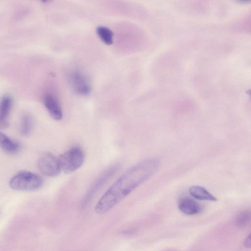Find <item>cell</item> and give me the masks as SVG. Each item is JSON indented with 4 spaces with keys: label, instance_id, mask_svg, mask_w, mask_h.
Wrapping results in <instances>:
<instances>
[{
    "label": "cell",
    "instance_id": "1",
    "mask_svg": "<svg viewBox=\"0 0 251 251\" xmlns=\"http://www.w3.org/2000/svg\"><path fill=\"white\" fill-rule=\"evenodd\" d=\"M157 158L144 160L123 173L103 194L97 203L95 210L103 214L113 208L137 187L150 178L158 169Z\"/></svg>",
    "mask_w": 251,
    "mask_h": 251
},
{
    "label": "cell",
    "instance_id": "2",
    "mask_svg": "<svg viewBox=\"0 0 251 251\" xmlns=\"http://www.w3.org/2000/svg\"><path fill=\"white\" fill-rule=\"evenodd\" d=\"M43 184L42 177L37 174L22 171L14 176L9 181V186L13 190L32 191L40 189Z\"/></svg>",
    "mask_w": 251,
    "mask_h": 251
},
{
    "label": "cell",
    "instance_id": "3",
    "mask_svg": "<svg viewBox=\"0 0 251 251\" xmlns=\"http://www.w3.org/2000/svg\"><path fill=\"white\" fill-rule=\"evenodd\" d=\"M85 155L82 149L74 147L60 155L58 160L62 170L66 173L73 172L83 164Z\"/></svg>",
    "mask_w": 251,
    "mask_h": 251
},
{
    "label": "cell",
    "instance_id": "4",
    "mask_svg": "<svg viewBox=\"0 0 251 251\" xmlns=\"http://www.w3.org/2000/svg\"><path fill=\"white\" fill-rule=\"evenodd\" d=\"M37 167L43 175L50 177L58 176L61 170L58 158L50 153H46L39 158Z\"/></svg>",
    "mask_w": 251,
    "mask_h": 251
},
{
    "label": "cell",
    "instance_id": "5",
    "mask_svg": "<svg viewBox=\"0 0 251 251\" xmlns=\"http://www.w3.org/2000/svg\"><path fill=\"white\" fill-rule=\"evenodd\" d=\"M69 80L73 89L77 94L83 96L89 95L91 85L88 77L79 70H74L69 75Z\"/></svg>",
    "mask_w": 251,
    "mask_h": 251
},
{
    "label": "cell",
    "instance_id": "6",
    "mask_svg": "<svg viewBox=\"0 0 251 251\" xmlns=\"http://www.w3.org/2000/svg\"><path fill=\"white\" fill-rule=\"evenodd\" d=\"M119 164H115L107 169L95 181L86 194L83 205H86L94 195L119 170Z\"/></svg>",
    "mask_w": 251,
    "mask_h": 251
},
{
    "label": "cell",
    "instance_id": "7",
    "mask_svg": "<svg viewBox=\"0 0 251 251\" xmlns=\"http://www.w3.org/2000/svg\"><path fill=\"white\" fill-rule=\"evenodd\" d=\"M179 210L187 215H195L201 213L203 206L192 198L188 196L180 197L177 202Z\"/></svg>",
    "mask_w": 251,
    "mask_h": 251
},
{
    "label": "cell",
    "instance_id": "8",
    "mask_svg": "<svg viewBox=\"0 0 251 251\" xmlns=\"http://www.w3.org/2000/svg\"><path fill=\"white\" fill-rule=\"evenodd\" d=\"M12 104L13 100L10 95L5 94L1 98L0 104V128L1 129H4L8 126V119Z\"/></svg>",
    "mask_w": 251,
    "mask_h": 251
},
{
    "label": "cell",
    "instance_id": "9",
    "mask_svg": "<svg viewBox=\"0 0 251 251\" xmlns=\"http://www.w3.org/2000/svg\"><path fill=\"white\" fill-rule=\"evenodd\" d=\"M44 104L50 116L54 120L62 119L63 113L60 104L57 99L53 96L48 94L43 98Z\"/></svg>",
    "mask_w": 251,
    "mask_h": 251
},
{
    "label": "cell",
    "instance_id": "10",
    "mask_svg": "<svg viewBox=\"0 0 251 251\" xmlns=\"http://www.w3.org/2000/svg\"><path fill=\"white\" fill-rule=\"evenodd\" d=\"M0 145L2 151L8 154H15L18 153L21 148L20 144L12 140L5 134L0 133Z\"/></svg>",
    "mask_w": 251,
    "mask_h": 251
},
{
    "label": "cell",
    "instance_id": "11",
    "mask_svg": "<svg viewBox=\"0 0 251 251\" xmlns=\"http://www.w3.org/2000/svg\"><path fill=\"white\" fill-rule=\"evenodd\" d=\"M189 192L192 197L199 200L212 201H217L216 197L201 186H192L189 188Z\"/></svg>",
    "mask_w": 251,
    "mask_h": 251
},
{
    "label": "cell",
    "instance_id": "12",
    "mask_svg": "<svg viewBox=\"0 0 251 251\" xmlns=\"http://www.w3.org/2000/svg\"><path fill=\"white\" fill-rule=\"evenodd\" d=\"M33 126V119L32 116L28 113L24 114L21 118L20 131L22 135L26 136L28 135L32 130Z\"/></svg>",
    "mask_w": 251,
    "mask_h": 251
},
{
    "label": "cell",
    "instance_id": "13",
    "mask_svg": "<svg viewBox=\"0 0 251 251\" xmlns=\"http://www.w3.org/2000/svg\"><path fill=\"white\" fill-rule=\"evenodd\" d=\"M96 32L100 40L107 45L113 43V33L108 27L104 26H99L97 27Z\"/></svg>",
    "mask_w": 251,
    "mask_h": 251
},
{
    "label": "cell",
    "instance_id": "14",
    "mask_svg": "<svg viewBox=\"0 0 251 251\" xmlns=\"http://www.w3.org/2000/svg\"><path fill=\"white\" fill-rule=\"evenodd\" d=\"M235 223L240 227L248 226L251 223V211L245 210L240 212L236 218Z\"/></svg>",
    "mask_w": 251,
    "mask_h": 251
},
{
    "label": "cell",
    "instance_id": "15",
    "mask_svg": "<svg viewBox=\"0 0 251 251\" xmlns=\"http://www.w3.org/2000/svg\"><path fill=\"white\" fill-rule=\"evenodd\" d=\"M243 244L246 248H251V233L246 238Z\"/></svg>",
    "mask_w": 251,
    "mask_h": 251
}]
</instances>
